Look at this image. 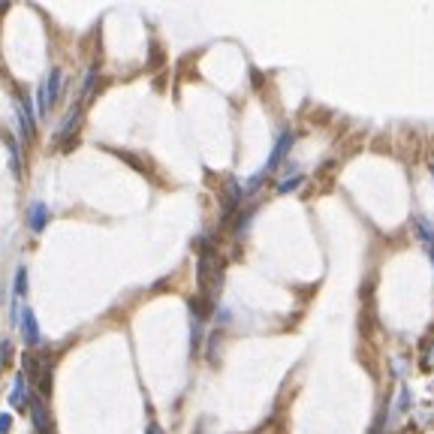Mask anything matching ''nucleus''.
Wrapping results in <instances>:
<instances>
[{
    "mask_svg": "<svg viewBox=\"0 0 434 434\" xmlns=\"http://www.w3.org/2000/svg\"><path fill=\"white\" fill-rule=\"evenodd\" d=\"M6 148H9V157H13V175L18 178L21 175V163H18V148H16L13 136H6Z\"/></svg>",
    "mask_w": 434,
    "mask_h": 434,
    "instance_id": "10",
    "label": "nucleus"
},
{
    "mask_svg": "<svg viewBox=\"0 0 434 434\" xmlns=\"http://www.w3.org/2000/svg\"><path fill=\"white\" fill-rule=\"evenodd\" d=\"M289 145H293V133H281V139H277V145H275V148H272V157H269V160H265V166H263V169H260L257 175H253V181L248 184V191H253V187H257V184L263 181V178H265V175H269V172L275 169V166H277V163H281V160L287 157V151H289Z\"/></svg>",
    "mask_w": 434,
    "mask_h": 434,
    "instance_id": "2",
    "label": "nucleus"
},
{
    "mask_svg": "<svg viewBox=\"0 0 434 434\" xmlns=\"http://www.w3.org/2000/svg\"><path fill=\"white\" fill-rule=\"evenodd\" d=\"M18 329H21V338H25L28 347H40V344H42V332H40V323H37V314H33V308H21V314H18Z\"/></svg>",
    "mask_w": 434,
    "mask_h": 434,
    "instance_id": "4",
    "label": "nucleus"
},
{
    "mask_svg": "<svg viewBox=\"0 0 434 434\" xmlns=\"http://www.w3.org/2000/svg\"><path fill=\"white\" fill-rule=\"evenodd\" d=\"M46 224H49V208H46V203H30V208H28V229L30 232H42L46 229Z\"/></svg>",
    "mask_w": 434,
    "mask_h": 434,
    "instance_id": "7",
    "label": "nucleus"
},
{
    "mask_svg": "<svg viewBox=\"0 0 434 434\" xmlns=\"http://www.w3.org/2000/svg\"><path fill=\"white\" fill-rule=\"evenodd\" d=\"M9 428H13V416H9V414H0V434H6Z\"/></svg>",
    "mask_w": 434,
    "mask_h": 434,
    "instance_id": "12",
    "label": "nucleus"
},
{
    "mask_svg": "<svg viewBox=\"0 0 434 434\" xmlns=\"http://www.w3.org/2000/svg\"><path fill=\"white\" fill-rule=\"evenodd\" d=\"M145 434H163V428L157 426V422H151V426H148V431H145Z\"/></svg>",
    "mask_w": 434,
    "mask_h": 434,
    "instance_id": "13",
    "label": "nucleus"
},
{
    "mask_svg": "<svg viewBox=\"0 0 434 434\" xmlns=\"http://www.w3.org/2000/svg\"><path fill=\"white\" fill-rule=\"evenodd\" d=\"M21 374H25V380H30V386L40 392V398L52 395V365L42 356L28 350L21 356Z\"/></svg>",
    "mask_w": 434,
    "mask_h": 434,
    "instance_id": "1",
    "label": "nucleus"
},
{
    "mask_svg": "<svg viewBox=\"0 0 434 434\" xmlns=\"http://www.w3.org/2000/svg\"><path fill=\"white\" fill-rule=\"evenodd\" d=\"M18 124H21V139H30L37 130V112H33V100L28 94L18 97Z\"/></svg>",
    "mask_w": 434,
    "mask_h": 434,
    "instance_id": "5",
    "label": "nucleus"
},
{
    "mask_svg": "<svg viewBox=\"0 0 434 434\" xmlns=\"http://www.w3.org/2000/svg\"><path fill=\"white\" fill-rule=\"evenodd\" d=\"M302 184V175H296V178H287V181L277 187V193H289V191H296V187Z\"/></svg>",
    "mask_w": 434,
    "mask_h": 434,
    "instance_id": "11",
    "label": "nucleus"
},
{
    "mask_svg": "<svg viewBox=\"0 0 434 434\" xmlns=\"http://www.w3.org/2000/svg\"><path fill=\"white\" fill-rule=\"evenodd\" d=\"M28 407H30V422L33 428H37L40 434H52V416H49V407L42 404L40 395H30L28 398Z\"/></svg>",
    "mask_w": 434,
    "mask_h": 434,
    "instance_id": "6",
    "label": "nucleus"
},
{
    "mask_svg": "<svg viewBox=\"0 0 434 434\" xmlns=\"http://www.w3.org/2000/svg\"><path fill=\"white\" fill-rule=\"evenodd\" d=\"M431 178H434V166H431Z\"/></svg>",
    "mask_w": 434,
    "mask_h": 434,
    "instance_id": "14",
    "label": "nucleus"
},
{
    "mask_svg": "<svg viewBox=\"0 0 434 434\" xmlns=\"http://www.w3.org/2000/svg\"><path fill=\"white\" fill-rule=\"evenodd\" d=\"M61 85H64V73L61 70H52L46 85L40 88V115H46L49 109L54 106V100L61 97Z\"/></svg>",
    "mask_w": 434,
    "mask_h": 434,
    "instance_id": "3",
    "label": "nucleus"
},
{
    "mask_svg": "<svg viewBox=\"0 0 434 434\" xmlns=\"http://www.w3.org/2000/svg\"><path fill=\"white\" fill-rule=\"evenodd\" d=\"M416 232H419V239H422V244H426V251H428V257L434 260V229L426 224L422 217H416Z\"/></svg>",
    "mask_w": 434,
    "mask_h": 434,
    "instance_id": "9",
    "label": "nucleus"
},
{
    "mask_svg": "<svg viewBox=\"0 0 434 434\" xmlns=\"http://www.w3.org/2000/svg\"><path fill=\"white\" fill-rule=\"evenodd\" d=\"M9 404H13V407L28 404V380H25V374H18V377H16V383H13V395H9Z\"/></svg>",
    "mask_w": 434,
    "mask_h": 434,
    "instance_id": "8",
    "label": "nucleus"
}]
</instances>
